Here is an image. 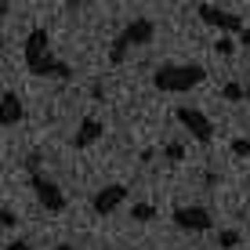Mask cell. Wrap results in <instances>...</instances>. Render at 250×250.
I'll use <instances>...</instances> for the list:
<instances>
[{"mask_svg": "<svg viewBox=\"0 0 250 250\" xmlns=\"http://www.w3.org/2000/svg\"><path fill=\"white\" fill-rule=\"evenodd\" d=\"M229 149H232V156H236V160H247L250 156V138H232Z\"/></svg>", "mask_w": 250, "mask_h": 250, "instance_id": "16", "label": "cell"}, {"mask_svg": "<svg viewBox=\"0 0 250 250\" xmlns=\"http://www.w3.org/2000/svg\"><path fill=\"white\" fill-rule=\"evenodd\" d=\"M196 15H200V22H207L210 29H221V33H243V25H247L239 15L221 11V7H214V4H200Z\"/></svg>", "mask_w": 250, "mask_h": 250, "instance_id": "7", "label": "cell"}, {"mask_svg": "<svg viewBox=\"0 0 250 250\" xmlns=\"http://www.w3.org/2000/svg\"><path fill=\"white\" fill-rule=\"evenodd\" d=\"M163 160H167V163H182L185 160V145L182 142H167V145H163Z\"/></svg>", "mask_w": 250, "mask_h": 250, "instance_id": "13", "label": "cell"}, {"mask_svg": "<svg viewBox=\"0 0 250 250\" xmlns=\"http://www.w3.org/2000/svg\"><path fill=\"white\" fill-rule=\"evenodd\" d=\"M239 44L250 47V25H243V33H239Z\"/></svg>", "mask_w": 250, "mask_h": 250, "instance_id": "20", "label": "cell"}, {"mask_svg": "<svg viewBox=\"0 0 250 250\" xmlns=\"http://www.w3.org/2000/svg\"><path fill=\"white\" fill-rule=\"evenodd\" d=\"M0 105H4V109H0V124H4V127H19V120H22V113H25V109H22V98H19L15 91H4Z\"/></svg>", "mask_w": 250, "mask_h": 250, "instance_id": "10", "label": "cell"}, {"mask_svg": "<svg viewBox=\"0 0 250 250\" xmlns=\"http://www.w3.org/2000/svg\"><path fill=\"white\" fill-rule=\"evenodd\" d=\"M127 185H120V182H113V185H102L98 192L91 196V207H94V214H102V218H105V214H113L120 203H127Z\"/></svg>", "mask_w": 250, "mask_h": 250, "instance_id": "8", "label": "cell"}, {"mask_svg": "<svg viewBox=\"0 0 250 250\" xmlns=\"http://www.w3.org/2000/svg\"><path fill=\"white\" fill-rule=\"evenodd\" d=\"M239 239H243V236H239L236 229H221V232H218V247H221V250H232V247H239Z\"/></svg>", "mask_w": 250, "mask_h": 250, "instance_id": "14", "label": "cell"}, {"mask_svg": "<svg viewBox=\"0 0 250 250\" xmlns=\"http://www.w3.org/2000/svg\"><path fill=\"white\" fill-rule=\"evenodd\" d=\"M22 58H25V69H29V76H55V80H73L76 69L62 62V58L51 55V37L47 29H29V37L22 40Z\"/></svg>", "mask_w": 250, "mask_h": 250, "instance_id": "1", "label": "cell"}, {"mask_svg": "<svg viewBox=\"0 0 250 250\" xmlns=\"http://www.w3.org/2000/svg\"><path fill=\"white\" fill-rule=\"evenodd\" d=\"M174 120H178V124H182L200 145H210L214 124H210V116H207L203 109H196V105H178V109H174Z\"/></svg>", "mask_w": 250, "mask_h": 250, "instance_id": "5", "label": "cell"}, {"mask_svg": "<svg viewBox=\"0 0 250 250\" xmlns=\"http://www.w3.org/2000/svg\"><path fill=\"white\" fill-rule=\"evenodd\" d=\"M0 225H4V229H15V225H19V214H15L11 207H4V210H0Z\"/></svg>", "mask_w": 250, "mask_h": 250, "instance_id": "17", "label": "cell"}, {"mask_svg": "<svg viewBox=\"0 0 250 250\" xmlns=\"http://www.w3.org/2000/svg\"><path fill=\"white\" fill-rule=\"evenodd\" d=\"M102 134H105V124H102L98 116H83L80 127H76V134H73V149H91Z\"/></svg>", "mask_w": 250, "mask_h": 250, "instance_id": "9", "label": "cell"}, {"mask_svg": "<svg viewBox=\"0 0 250 250\" xmlns=\"http://www.w3.org/2000/svg\"><path fill=\"white\" fill-rule=\"evenodd\" d=\"M55 250H76V247H73V243H58Z\"/></svg>", "mask_w": 250, "mask_h": 250, "instance_id": "21", "label": "cell"}, {"mask_svg": "<svg viewBox=\"0 0 250 250\" xmlns=\"http://www.w3.org/2000/svg\"><path fill=\"white\" fill-rule=\"evenodd\" d=\"M131 221H142V225L145 221H156V207L152 203H134L131 207Z\"/></svg>", "mask_w": 250, "mask_h": 250, "instance_id": "11", "label": "cell"}, {"mask_svg": "<svg viewBox=\"0 0 250 250\" xmlns=\"http://www.w3.org/2000/svg\"><path fill=\"white\" fill-rule=\"evenodd\" d=\"M221 98H225V102H243L247 98V87H243V83H236V80H229L225 87H221Z\"/></svg>", "mask_w": 250, "mask_h": 250, "instance_id": "12", "label": "cell"}, {"mask_svg": "<svg viewBox=\"0 0 250 250\" xmlns=\"http://www.w3.org/2000/svg\"><path fill=\"white\" fill-rule=\"evenodd\" d=\"M124 250H131V247H124Z\"/></svg>", "mask_w": 250, "mask_h": 250, "instance_id": "24", "label": "cell"}, {"mask_svg": "<svg viewBox=\"0 0 250 250\" xmlns=\"http://www.w3.org/2000/svg\"><path fill=\"white\" fill-rule=\"evenodd\" d=\"M247 188H250V174H247Z\"/></svg>", "mask_w": 250, "mask_h": 250, "instance_id": "23", "label": "cell"}, {"mask_svg": "<svg viewBox=\"0 0 250 250\" xmlns=\"http://www.w3.org/2000/svg\"><path fill=\"white\" fill-rule=\"evenodd\" d=\"M214 51H218L221 58H232V55H236V40H232V37H225V33H221V37L214 40Z\"/></svg>", "mask_w": 250, "mask_h": 250, "instance_id": "15", "label": "cell"}, {"mask_svg": "<svg viewBox=\"0 0 250 250\" xmlns=\"http://www.w3.org/2000/svg\"><path fill=\"white\" fill-rule=\"evenodd\" d=\"M37 163H40L37 156H29V160H25V167H29V188L37 192V200H40V207H44L47 214H62L65 207H69L65 192L58 188V182H51V178L37 167Z\"/></svg>", "mask_w": 250, "mask_h": 250, "instance_id": "4", "label": "cell"}, {"mask_svg": "<svg viewBox=\"0 0 250 250\" xmlns=\"http://www.w3.org/2000/svg\"><path fill=\"white\" fill-rule=\"evenodd\" d=\"M152 40H156V22H152V19H134V22H127L124 29L116 33L113 47H109V62H113V65H124L127 55H131V47H149Z\"/></svg>", "mask_w": 250, "mask_h": 250, "instance_id": "3", "label": "cell"}, {"mask_svg": "<svg viewBox=\"0 0 250 250\" xmlns=\"http://www.w3.org/2000/svg\"><path fill=\"white\" fill-rule=\"evenodd\" d=\"M247 102H250V87H247Z\"/></svg>", "mask_w": 250, "mask_h": 250, "instance_id": "22", "label": "cell"}, {"mask_svg": "<svg viewBox=\"0 0 250 250\" xmlns=\"http://www.w3.org/2000/svg\"><path fill=\"white\" fill-rule=\"evenodd\" d=\"M4 250H29V243H25V239H11Z\"/></svg>", "mask_w": 250, "mask_h": 250, "instance_id": "19", "label": "cell"}, {"mask_svg": "<svg viewBox=\"0 0 250 250\" xmlns=\"http://www.w3.org/2000/svg\"><path fill=\"white\" fill-rule=\"evenodd\" d=\"M91 98H94V102L105 98V83H102V80H94V83H91Z\"/></svg>", "mask_w": 250, "mask_h": 250, "instance_id": "18", "label": "cell"}, {"mask_svg": "<svg viewBox=\"0 0 250 250\" xmlns=\"http://www.w3.org/2000/svg\"><path fill=\"white\" fill-rule=\"evenodd\" d=\"M207 80V69L200 62H163L152 73V87L163 94H185L192 87H200Z\"/></svg>", "mask_w": 250, "mask_h": 250, "instance_id": "2", "label": "cell"}, {"mask_svg": "<svg viewBox=\"0 0 250 250\" xmlns=\"http://www.w3.org/2000/svg\"><path fill=\"white\" fill-rule=\"evenodd\" d=\"M170 221H174L182 232H210L214 229V218H210L207 207H174Z\"/></svg>", "mask_w": 250, "mask_h": 250, "instance_id": "6", "label": "cell"}]
</instances>
